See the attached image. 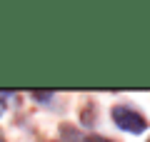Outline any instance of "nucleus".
I'll use <instances>...</instances> for the list:
<instances>
[{
  "mask_svg": "<svg viewBox=\"0 0 150 142\" xmlns=\"http://www.w3.org/2000/svg\"><path fill=\"white\" fill-rule=\"evenodd\" d=\"M110 117H112V122H115L123 132H130V135H140V132H145L148 125H150L148 117H145L140 110H135L133 105H128V102L112 105Z\"/></svg>",
  "mask_w": 150,
  "mask_h": 142,
  "instance_id": "f257e3e1",
  "label": "nucleus"
},
{
  "mask_svg": "<svg viewBox=\"0 0 150 142\" xmlns=\"http://www.w3.org/2000/svg\"><path fill=\"white\" fill-rule=\"evenodd\" d=\"M30 97H33V100H38V102H43V105H48V102L55 97V92H53V90H33Z\"/></svg>",
  "mask_w": 150,
  "mask_h": 142,
  "instance_id": "20e7f679",
  "label": "nucleus"
},
{
  "mask_svg": "<svg viewBox=\"0 0 150 142\" xmlns=\"http://www.w3.org/2000/svg\"><path fill=\"white\" fill-rule=\"evenodd\" d=\"M0 142H8V140H5V135H3V130H0Z\"/></svg>",
  "mask_w": 150,
  "mask_h": 142,
  "instance_id": "39448f33",
  "label": "nucleus"
},
{
  "mask_svg": "<svg viewBox=\"0 0 150 142\" xmlns=\"http://www.w3.org/2000/svg\"><path fill=\"white\" fill-rule=\"evenodd\" d=\"M3 112H5V105H3V102H0V115H3Z\"/></svg>",
  "mask_w": 150,
  "mask_h": 142,
  "instance_id": "423d86ee",
  "label": "nucleus"
},
{
  "mask_svg": "<svg viewBox=\"0 0 150 142\" xmlns=\"http://www.w3.org/2000/svg\"><path fill=\"white\" fill-rule=\"evenodd\" d=\"M148 142H150V140H148Z\"/></svg>",
  "mask_w": 150,
  "mask_h": 142,
  "instance_id": "0eeeda50",
  "label": "nucleus"
},
{
  "mask_svg": "<svg viewBox=\"0 0 150 142\" xmlns=\"http://www.w3.org/2000/svg\"><path fill=\"white\" fill-rule=\"evenodd\" d=\"M60 135H63L65 140H73V142H115V140H110V137H100V135H80V132L75 130V127H70V125L60 127Z\"/></svg>",
  "mask_w": 150,
  "mask_h": 142,
  "instance_id": "f03ea898",
  "label": "nucleus"
},
{
  "mask_svg": "<svg viewBox=\"0 0 150 142\" xmlns=\"http://www.w3.org/2000/svg\"><path fill=\"white\" fill-rule=\"evenodd\" d=\"M80 122H83V125H88V127L95 125V102H93V100H88L85 107L80 110Z\"/></svg>",
  "mask_w": 150,
  "mask_h": 142,
  "instance_id": "7ed1b4c3",
  "label": "nucleus"
}]
</instances>
